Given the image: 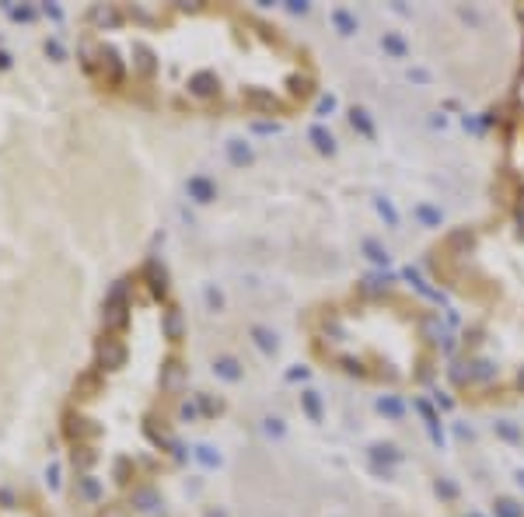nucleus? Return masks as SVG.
<instances>
[{"mask_svg":"<svg viewBox=\"0 0 524 517\" xmlns=\"http://www.w3.org/2000/svg\"><path fill=\"white\" fill-rule=\"evenodd\" d=\"M301 336L322 371L371 388H419L440 360L433 311L395 284H357L311 304Z\"/></svg>","mask_w":524,"mask_h":517,"instance_id":"obj_4","label":"nucleus"},{"mask_svg":"<svg viewBox=\"0 0 524 517\" xmlns=\"http://www.w3.org/2000/svg\"><path fill=\"white\" fill-rule=\"evenodd\" d=\"M433 277L461 304L454 388L472 406L524 399V185L433 248Z\"/></svg>","mask_w":524,"mask_h":517,"instance_id":"obj_3","label":"nucleus"},{"mask_svg":"<svg viewBox=\"0 0 524 517\" xmlns=\"http://www.w3.org/2000/svg\"><path fill=\"white\" fill-rule=\"evenodd\" d=\"M0 517H60L32 486H0Z\"/></svg>","mask_w":524,"mask_h":517,"instance_id":"obj_5","label":"nucleus"},{"mask_svg":"<svg viewBox=\"0 0 524 517\" xmlns=\"http://www.w3.org/2000/svg\"><path fill=\"white\" fill-rule=\"evenodd\" d=\"M189 332L157 263L119 277L60 412L67 500L81 517H130L175 461Z\"/></svg>","mask_w":524,"mask_h":517,"instance_id":"obj_2","label":"nucleus"},{"mask_svg":"<svg viewBox=\"0 0 524 517\" xmlns=\"http://www.w3.org/2000/svg\"><path fill=\"white\" fill-rule=\"evenodd\" d=\"M74 63L116 109L203 123H284L322 91L305 39L245 4H91Z\"/></svg>","mask_w":524,"mask_h":517,"instance_id":"obj_1","label":"nucleus"}]
</instances>
